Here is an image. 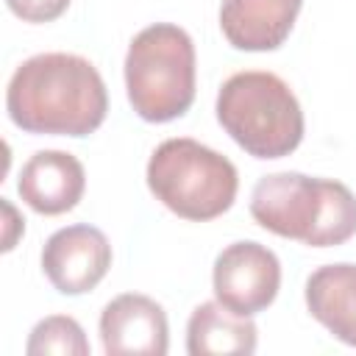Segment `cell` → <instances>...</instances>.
Listing matches in <instances>:
<instances>
[{
	"instance_id": "cell-1",
	"label": "cell",
	"mask_w": 356,
	"mask_h": 356,
	"mask_svg": "<svg viewBox=\"0 0 356 356\" xmlns=\"http://www.w3.org/2000/svg\"><path fill=\"white\" fill-rule=\"evenodd\" d=\"M17 128L50 136H89L108 111V95L92 61L75 53H39L22 61L6 89Z\"/></svg>"
},
{
	"instance_id": "cell-2",
	"label": "cell",
	"mask_w": 356,
	"mask_h": 356,
	"mask_svg": "<svg viewBox=\"0 0 356 356\" xmlns=\"http://www.w3.org/2000/svg\"><path fill=\"white\" fill-rule=\"evenodd\" d=\"M250 214L284 239L309 248H337L356 234V195L331 178L303 172H273L250 192Z\"/></svg>"
},
{
	"instance_id": "cell-3",
	"label": "cell",
	"mask_w": 356,
	"mask_h": 356,
	"mask_svg": "<svg viewBox=\"0 0 356 356\" xmlns=\"http://www.w3.org/2000/svg\"><path fill=\"white\" fill-rule=\"evenodd\" d=\"M217 120L253 159H284L303 139V111L295 92L261 70L236 72L220 86Z\"/></svg>"
},
{
	"instance_id": "cell-4",
	"label": "cell",
	"mask_w": 356,
	"mask_h": 356,
	"mask_svg": "<svg viewBox=\"0 0 356 356\" xmlns=\"http://www.w3.org/2000/svg\"><path fill=\"white\" fill-rule=\"evenodd\" d=\"M125 89L147 122H170L195 100V44L172 22L142 28L125 53Z\"/></svg>"
},
{
	"instance_id": "cell-5",
	"label": "cell",
	"mask_w": 356,
	"mask_h": 356,
	"mask_svg": "<svg viewBox=\"0 0 356 356\" xmlns=\"http://www.w3.org/2000/svg\"><path fill=\"white\" fill-rule=\"evenodd\" d=\"M147 189L172 214L206 222L234 206L239 175L222 153L189 136H175L153 150L147 161Z\"/></svg>"
},
{
	"instance_id": "cell-6",
	"label": "cell",
	"mask_w": 356,
	"mask_h": 356,
	"mask_svg": "<svg viewBox=\"0 0 356 356\" xmlns=\"http://www.w3.org/2000/svg\"><path fill=\"white\" fill-rule=\"evenodd\" d=\"M211 286L217 303L239 317L264 312L281 289V261L259 242H234L214 259Z\"/></svg>"
},
{
	"instance_id": "cell-7",
	"label": "cell",
	"mask_w": 356,
	"mask_h": 356,
	"mask_svg": "<svg viewBox=\"0 0 356 356\" xmlns=\"http://www.w3.org/2000/svg\"><path fill=\"white\" fill-rule=\"evenodd\" d=\"M111 267V245L95 225L58 228L42 248V270L61 295L92 292Z\"/></svg>"
},
{
	"instance_id": "cell-8",
	"label": "cell",
	"mask_w": 356,
	"mask_h": 356,
	"mask_svg": "<svg viewBox=\"0 0 356 356\" xmlns=\"http://www.w3.org/2000/svg\"><path fill=\"white\" fill-rule=\"evenodd\" d=\"M100 342L108 356H164L170 325L161 303L139 292L117 295L100 314Z\"/></svg>"
},
{
	"instance_id": "cell-9",
	"label": "cell",
	"mask_w": 356,
	"mask_h": 356,
	"mask_svg": "<svg viewBox=\"0 0 356 356\" xmlns=\"http://www.w3.org/2000/svg\"><path fill=\"white\" fill-rule=\"evenodd\" d=\"M86 189L83 164L64 150H39L33 153L19 172L17 192L25 206L36 214H64L78 206Z\"/></svg>"
},
{
	"instance_id": "cell-10",
	"label": "cell",
	"mask_w": 356,
	"mask_h": 356,
	"mask_svg": "<svg viewBox=\"0 0 356 356\" xmlns=\"http://www.w3.org/2000/svg\"><path fill=\"white\" fill-rule=\"evenodd\" d=\"M300 6L303 0H222L220 31L236 50H275L286 42Z\"/></svg>"
},
{
	"instance_id": "cell-11",
	"label": "cell",
	"mask_w": 356,
	"mask_h": 356,
	"mask_svg": "<svg viewBox=\"0 0 356 356\" xmlns=\"http://www.w3.org/2000/svg\"><path fill=\"white\" fill-rule=\"evenodd\" d=\"M306 306L339 342L356 348V264L317 267L306 281Z\"/></svg>"
},
{
	"instance_id": "cell-12",
	"label": "cell",
	"mask_w": 356,
	"mask_h": 356,
	"mask_svg": "<svg viewBox=\"0 0 356 356\" xmlns=\"http://www.w3.org/2000/svg\"><path fill=\"white\" fill-rule=\"evenodd\" d=\"M259 331L250 317H239L222 303H200L189 314L186 323V353L209 356V353H231L250 356L256 350Z\"/></svg>"
},
{
	"instance_id": "cell-13",
	"label": "cell",
	"mask_w": 356,
	"mask_h": 356,
	"mask_svg": "<svg viewBox=\"0 0 356 356\" xmlns=\"http://www.w3.org/2000/svg\"><path fill=\"white\" fill-rule=\"evenodd\" d=\"M25 353L28 356H47V353L89 356V339L83 337V328L78 320L67 314H50L33 325Z\"/></svg>"
},
{
	"instance_id": "cell-14",
	"label": "cell",
	"mask_w": 356,
	"mask_h": 356,
	"mask_svg": "<svg viewBox=\"0 0 356 356\" xmlns=\"http://www.w3.org/2000/svg\"><path fill=\"white\" fill-rule=\"evenodd\" d=\"M72 0H6L14 17L22 22H53L58 19Z\"/></svg>"
}]
</instances>
